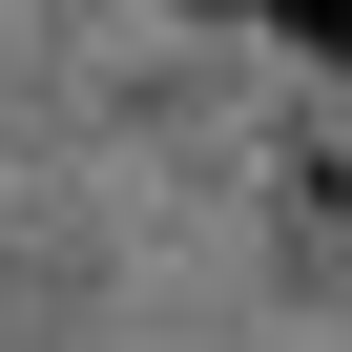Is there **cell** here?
Returning a JSON list of instances; mask_svg holds the SVG:
<instances>
[{
    "instance_id": "1",
    "label": "cell",
    "mask_w": 352,
    "mask_h": 352,
    "mask_svg": "<svg viewBox=\"0 0 352 352\" xmlns=\"http://www.w3.org/2000/svg\"><path fill=\"white\" fill-rule=\"evenodd\" d=\"M249 21H311V42H331V63H352V0H249Z\"/></svg>"
},
{
    "instance_id": "2",
    "label": "cell",
    "mask_w": 352,
    "mask_h": 352,
    "mask_svg": "<svg viewBox=\"0 0 352 352\" xmlns=\"http://www.w3.org/2000/svg\"><path fill=\"white\" fill-rule=\"evenodd\" d=\"M228 21H249V0H228Z\"/></svg>"
}]
</instances>
